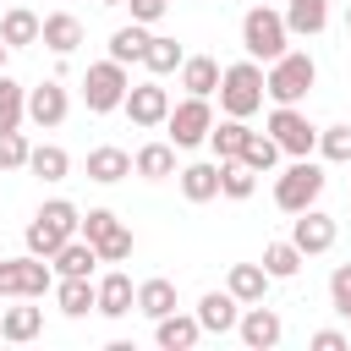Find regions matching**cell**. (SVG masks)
Masks as SVG:
<instances>
[{
    "instance_id": "cell-41",
    "label": "cell",
    "mask_w": 351,
    "mask_h": 351,
    "mask_svg": "<svg viewBox=\"0 0 351 351\" xmlns=\"http://www.w3.org/2000/svg\"><path fill=\"white\" fill-rule=\"evenodd\" d=\"M126 5H132V22H143V27L159 22V16L170 11V0H126Z\"/></svg>"
},
{
    "instance_id": "cell-37",
    "label": "cell",
    "mask_w": 351,
    "mask_h": 351,
    "mask_svg": "<svg viewBox=\"0 0 351 351\" xmlns=\"http://www.w3.org/2000/svg\"><path fill=\"white\" fill-rule=\"evenodd\" d=\"M27 154H33V143L22 137V126L0 132V170H27Z\"/></svg>"
},
{
    "instance_id": "cell-16",
    "label": "cell",
    "mask_w": 351,
    "mask_h": 351,
    "mask_svg": "<svg viewBox=\"0 0 351 351\" xmlns=\"http://www.w3.org/2000/svg\"><path fill=\"white\" fill-rule=\"evenodd\" d=\"M176 181H181V197H186V203H214V197H219V159H214V165L197 159V165L176 170Z\"/></svg>"
},
{
    "instance_id": "cell-22",
    "label": "cell",
    "mask_w": 351,
    "mask_h": 351,
    "mask_svg": "<svg viewBox=\"0 0 351 351\" xmlns=\"http://www.w3.org/2000/svg\"><path fill=\"white\" fill-rule=\"evenodd\" d=\"M285 27L296 38H313L329 27V0H285Z\"/></svg>"
},
{
    "instance_id": "cell-9",
    "label": "cell",
    "mask_w": 351,
    "mask_h": 351,
    "mask_svg": "<svg viewBox=\"0 0 351 351\" xmlns=\"http://www.w3.org/2000/svg\"><path fill=\"white\" fill-rule=\"evenodd\" d=\"M165 126H170V143H176V148H197V143H208V132H214V110H208L203 93H186L181 104H170Z\"/></svg>"
},
{
    "instance_id": "cell-25",
    "label": "cell",
    "mask_w": 351,
    "mask_h": 351,
    "mask_svg": "<svg viewBox=\"0 0 351 351\" xmlns=\"http://www.w3.org/2000/svg\"><path fill=\"white\" fill-rule=\"evenodd\" d=\"M219 77H225V71H219V60H208V55H186V60H181V88H186V93H203V99H208V93H219Z\"/></svg>"
},
{
    "instance_id": "cell-12",
    "label": "cell",
    "mask_w": 351,
    "mask_h": 351,
    "mask_svg": "<svg viewBox=\"0 0 351 351\" xmlns=\"http://www.w3.org/2000/svg\"><path fill=\"white\" fill-rule=\"evenodd\" d=\"M236 335H241V346H247V351H269V346H280V335H285V324H280V313H274V307H263V302H252V307L241 313V324H236Z\"/></svg>"
},
{
    "instance_id": "cell-18",
    "label": "cell",
    "mask_w": 351,
    "mask_h": 351,
    "mask_svg": "<svg viewBox=\"0 0 351 351\" xmlns=\"http://www.w3.org/2000/svg\"><path fill=\"white\" fill-rule=\"evenodd\" d=\"M132 307H137V285H132L121 269L99 274V313H104V318H126Z\"/></svg>"
},
{
    "instance_id": "cell-45",
    "label": "cell",
    "mask_w": 351,
    "mask_h": 351,
    "mask_svg": "<svg viewBox=\"0 0 351 351\" xmlns=\"http://www.w3.org/2000/svg\"><path fill=\"white\" fill-rule=\"evenodd\" d=\"M346 33H351V5H346Z\"/></svg>"
},
{
    "instance_id": "cell-35",
    "label": "cell",
    "mask_w": 351,
    "mask_h": 351,
    "mask_svg": "<svg viewBox=\"0 0 351 351\" xmlns=\"http://www.w3.org/2000/svg\"><path fill=\"white\" fill-rule=\"evenodd\" d=\"M241 159L263 176V170H274V165H280V143H274L269 132H252V137H247V148H241Z\"/></svg>"
},
{
    "instance_id": "cell-33",
    "label": "cell",
    "mask_w": 351,
    "mask_h": 351,
    "mask_svg": "<svg viewBox=\"0 0 351 351\" xmlns=\"http://www.w3.org/2000/svg\"><path fill=\"white\" fill-rule=\"evenodd\" d=\"M181 60H186V49H181L176 38H165V33H154V38H148V55H143V66H148L154 77H170V71H181Z\"/></svg>"
},
{
    "instance_id": "cell-19",
    "label": "cell",
    "mask_w": 351,
    "mask_h": 351,
    "mask_svg": "<svg viewBox=\"0 0 351 351\" xmlns=\"http://www.w3.org/2000/svg\"><path fill=\"white\" fill-rule=\"evenodd\" d=\"M0 38H5L11 49H27V44L44 38V16H33L27 5H11V11L0 16Z\"/></svg>"
},
{
    "instance_id": "cell-42",
    "label": "cell",
    "mask_w": 351,
    "mask_h": 351,
    "mask_svg": "<svg viewBox=\"0 0 351 351\" xmlns=\"http://www.w3.org/2000/svg\"><path fill=\"white\" fill-rule=\"evenodd\" d=\"M307 346H313V351H346V335H340V329H318Z\"/></svg>"
},
{
    "instance_id": "cell-36",
    "label": "cell",
    "mask_w": 351,
    "mask_h": 351,
    "mask_svg": "<svg viewBox=\"0 0 351 351\" xmlns=\"http://www.w3.org/2000/svg\"><path fill=\"white\" fill-rule=\"evenodd\" d=\"M115 230H121V214H115V208H88L77 236H88V241L99 247V241H104V236H115Z\"/></svg>"
},
{
    "instance_id": "cell-5",
    "label": "cell",
    "mask_w": 351,
    "mask_h": 351,
    "mask_svg": "<svg viewBox=\"0 0 351 351\" xmlns=\"http://www.w3.org/2000/svg\"><path fill=\"white\" fill-rule=\"evenodd\" d=\"M55 291V263L38 258V252H22V258H0V296L11 302H33Z\"/></svg>"
},
{
    "instance_id": "cell-27",
    "label": "cell",
    "mask_w": 351,
    "mask_h": 351,
    "mask_svg": "<svg viewBox=\"0 0 351 351\" xmlns=\"http://www.w3.org/2000/svg\"><path fill=\"white\" fill-rule=\"evenodd\" d=\"M27 170H33L38 181H66V176H71V154H66L60 143H38V148L27 154Z\"/></svg>"
},
{
    "instance_id": "cell-21",
    "label": "cell",
    "mask_w": 351,
    "mask_h": 351,
    "mask_svg": "<svg viewBox=\"0 0 351 351\" xmlns=\"http://www.w3.org/2000/svg\"><path fill=\"white\" fill-rule=\"evenodd\" d=\"M38 335H44V307H5V313H0V340L27 346V340H38Z\"/></svg>"
},
{
    "instance_id": "cell-38",
    "label": "cell",
    "mask_w": 351,
    "mask_h": 351,
    "mask_svg": "<svg viewBox=\"0 0 351 351\" xmlns=\"http://www.w3.org/2000/svg\"><path fill=\"white\" fill-rule=\"evenodd\" d=\"M318 154L335 159V165H346L351 159V126H324L318 132Z\"/></svg>"
},
{
    "instance_id": "cell-28",
    "label": "cell",
    "mask_w": 351,
    "mask_h": 351,
    "mask_svg": "<svg viewBox=\"0 0 351 351\" xmlns=\"http://www.w3.org/2000/svg\"><path fill=\"white\" fill-rule=\"evenodd\" d=\"M258 192V170L247 159H219V197H252Z\"/></svg>"
},
{
    "instance_id": "cell-7",
    "label": "cell",
    "mask_w": 351,
    "mask_h": 351,
    "mask_svg": "<svg viewBox=\"0 0 351 351\" xmlns=\"http://www.w3.org/2000/svg\"><path fill=\"white\" fill-rule=\"evenodd\" d=\"M126 88H132V77H126L121 60H99V66H88V77H82V99H88L93 115L121 110V104H126Z\"/></svg>"
},
{
    "instance_id": "cell-31",
    "label": "cell",
    "mask_w": 351,
    "mask_h": 351,
    "mask_svg": "<svg viewBox=\"0 0 351 351\" xmlns=\"http://www.w3.org/2000/svg\"><path fill=\"white\" fill-rule=\"evenodd\" d=\"M148 38H154V33H148L143 22H132V27H115V33H110V60H121V66L143 60V55H148Z\"/></svg>"
},
{
    "instance_id": "cell-40",
    "label": "cell",
    "mask_w": 351,
    "mask_h": 351,
    "mask_svg": "<svg viewBox=\"0 0 351 351\" xmlns=\"http://www.w3.org/2000/svg\"><path fill=\"white\" fill-rule=\"evenodd\" d=\"M126 258H132V230L121 225L115 236H104V241H99V263H126Z\"/></svg>"
},
{
    "instance_id": "cell-8",
    "label": "cell",
    "mask_w": 351,
    "mask_h": 351,
    "mask_svg": "<svg viewBox=\"0 0 351 351\" xmlns=\"http://www.w3.org/2000/svg\"><path fill=\"white\" fill-rule=\"evenodd\" d=\"M274 143H280V154H291V159H307L313 148H318V126L296 110V104H274L269 110V126H263Z\"/></svg>"
},
{
    "instance_id": "cell-30",
    "label": "cell",
    "mask_w": 351,
    "mask_h": 351,
    "mask_svg": "<svg viewBox=\"0 0 351 351\" xmlns=\"http://www.w3.org/2000/svg\"><path fill=\"white\" fill-rule=\"evenodd\" d=\"M137 313H143V318H165V313H176V285H170L165 274L143 280V285H137Z\"/></svg>"
},
{
    "instance_id": "cell-34",
    "label": "cell",
    "mask_w": 351,
    "mask_h": 351,
    "mask_svg": "<svg viewBox=\"0 0 351 351\" xmlns=\"http://www.w3.org/2000/svg\"><path fill=\"white\" fill-rule=\"evenodd\" d=\"M263 269H269L274 280H291V274L302 269V247H296V241H269V247H263Z\"/></svg>"
},
{
    "instance_id": "cell-2",
    "label": "cell",
    "mask_w": 351,
    "mask_h": 351,
    "mask_svg": "<svg viewBox=\"0 0 351 351\" xmlns=\"http://www.w3.org/2000/svg\"><path fill=\"white\" fill-rule=\"evenodd\" d=\"M313 82H318V66H313L307 49H285V55L269 60V71H263V93H269L274 104H302V99L313 93Z\"/></svg>"
},
{
    "instance_id": "cell-26",
    "label": "cell",
    "mask_w": 351,
    "mask_h": 351,
    "mask_svg": "<svg viewBox=\"0 0 351 351\" xmlns=\"http://www.w3.org/2000/svg\"><path fill=\"white\" fill-rule=\"evenodd\" d=\"M247 137H252V126H247L241 115H225V121H214V132H208V143H214L219 159H241Z\"/></svg>"
},
{
    "instance_id": "cell-10",
    "label": "cell",
    "mask_w": 351,
    "mask_h": 351,
    "mask_svg": "<svg viewBox=\"0 0 351 351\" xmlns=\"http://www.w3.org/2000/svg\"><path fill=\"white\" fill-rule=\"evenodd\" d=\"M121 110H126L132 126H165V115H170V93H165L159 82H132Z\"/></svg>"
},
{
    "instance_id": "cell-4",
    "label": "cell",
    "mask_w": 351,
    "mask_h": 351,
    "mask_svg": "<svg viewBox=\"0 0 351 351\" xmlns=\"http://www.w3.org/2000/svg\"><path fill=\"white\" fill-rule=\"evenodd\" d=\"M219 110L225 115H258L263 110V66L247 55V60H236V66H225V77H219Z\"/></svg>"
},
{
    "instance_id": "cell-13",
    "label": "cell",
    "mask_w": 351,
    "mask_h": 351,
    "mask_svg": "<svg viewBox=\"0 0 351 351\" xmlns=\"http://www.w3.org/2000/svg\"><path fill=\"white\" fill-rule=\"evenodd\" d=\"M66 110H71V99H66V88L49 77V82H38V88H27V121L33 126H60L66 121Z\"/></svg>"
},
{
    "instance_id": "cell-1",
    "label": "cell",
    "mask_w": 351,
    "mask_h": 351,
    "mask_svg": "<svg viewBox=\"0 0 351 351\" xmlns=\"http://www.w3.org/2000/svg\"><path fill=\"white\" fill-rule=\"evenodd\" d=\"M77 230H82V208H77V203H66V197H49V203L27 219V252L55 258Z\"/></svg>"
},
{
    "instance_id": "cell-6",
    "label": "cell",
    "mask_w": 351,
    "mask_h": 351,
    "mask_svg": "<svg viewBox=\"0 0 351 351\" xmlns=\"http://www.w3.org/2000/svg\"><path fill=\"white\" fill-rule=\"evenodd\" d=\"M324 170L313 165V159H296V165H285V176L274 181V203L285 208V214H302V208H313L318 197H324Z\"/></svg>"
},
{
    "instance_id": "cell-20",
    "label": "cell",
    "mask_w": 351,
    "mask_h": 351,
    "mask_svg": "<svg viewBox=\"0 0 351 351\" xmlns=\"http://www.w3.org/2000/svg\"><path fill=\"white\" fill-rule=\"evenodd\" d=\"M132 170H137L143 181H170V176H176V143H143V148L132 154Z\"/></svg>"
},
{
    "instance_id": "cell-17",
    "label": "cell",
    "mask_w": 351,
    "mask_h": 351,
    "mask_svg": "<svg viewBox=\"0 0 351 351\" xmlns=\"http://www.w3.org/2000/svg\"><path fill=\"white\" fill-rule=\"evenodd\" d=\"M274 285V274L263 269V263H230V280H225V291L241 302V307H252V302H263V291Z\"/></svg>"
},
{
    "instance_id": "cell-14",
    "label": "cell",
    "mask_w": 351,
    "mask_h": 351,
    "mask_svg": "<svg viewBox=\"0 0 351 351\" xmlns=\"http://www.w3.org/2000/svg\"><path fill=\"white\" fill-rule=\"evenodd\" d=\"M197 324H203V335H230V329L241 324V302H236L230 291H203Z\"/></svg>"
},
{
    "instance_id": "cell-29",
    "label": "cell",
    "mask_w": 351,
    "mask_h": 351,
    "mask_svg": "<svg viewBox=\"0 0 351 351\" xmlns=\"http://www.w3.org/2000/svg\"><path fill=\"white\" fill-rule=\"evenodd\" d=\"M49 263H55V274H93V263H99V247H93L88 236H71V241H66V247H60Z\"/></svg>"
},
{
    "instance_id": "cell-15",
    "label": "cell",
    "mask_w": 351,
    "mask_h": 351,
    "mask_svg": "<svg viewBox=\"0 0 351 351\" xmlns=\"http://www.w3.org/2000/svg\"><path fill=\"white\" fill-rule=\"evenodd\" d=\"M154 340L165 351H192L203 340V324H197V313H165V318H154Z\"/></svg>"
},
{
    "instance_id": "cell-11",
    "label": "cell",
    "mask_w": 351,
    "mask_h": 351,
    "mask_svg": "<svg viewBox=\"0 0 351 351\" xmlns=\"http://www.w3.org/2000/svg\"><path fill=\"white\" fill-rule=\"evenodd\" d=\"M335 236H340V225H335L324 208H302V214H296V225H291V241L302 247V258L329 252V247H335Z\"/></svg>"
},
{
    "instance_id": "cell-39",
    "label": "cell",
    "mask_w": 351,
    "mask_h": 351,
    "mask_svg": "<svg viewBox=\"0 0 351 351\" xmlns=\"http://www.w3.org/2000/svg\"><path fill=\"white\" fill-rule=\"evenodd\" d=\"M329 307H335L340 318H351V263H340V269L329 274Z\"/></svg>"
},
{
    "instance_id": "cell-44",
    "label": "cell",
    "mask_w": 351,
    "mask_h": 351,
    "mask_svg": "<svg viewBox=\"0 0 351 351\" xmlns=\"http://www.w3.org/2000/svg\"><path fill=\"white\" fill-rule=\"evenodd\" d=\"M99 5H126V0H99Z\"/></svg>"
},
{
    "instance_id": "cell-3",
    "label": "cell",
    "mask_w": 351,
    "mask_h": 351,
    "mask_svg": "<svg viewBox=\"0 0 351 351\" xmlns=\"http://www.w3.org/2000/svg\"><path fill=\"white\" fill-rule=\"evenodd\" d=\"M241 49L252 55V60H280L285 49H291V27H285V11H274V5H252L247 16H241Z\"/></svg>"
},
{
    "instance_id": "cell-24",
    "label": "cell",
    "mask_w": 351,
    "mask_h": 351,
    "mask_svg": "<svg viewBox=\"0 0 351 351\" xmlns=\"http://www.w3.org/2000/svg\"><path fill=\"white\" fill-rule=\"evenodd\" d=\"M126 176H132V154H126V148H93V154H88V181L115 186V181H126Z\"/></svg>"
},
{
    "instance_id": "cell-43",
    "label": "cell",
    "mask_w": 351,
    "mask_h": 351,
    "mask_svg": "<svg viewBox=\"0 0 351 351\" xmlns=\"http://www.w3.org/2000/svg\"><path fill=\"white\" fill-rule=\"evenodd\" d=\"M5 49H11V44H5V38H0V71H5Z\"/></svg>"
},
{
    "instance_id": "cell-32",
    "label": "cell",
    "mask_w": 351,
    "mask_h": 351,
    "mask_svg": "<svg viewBox=\"0 0 351 351\" xmlns=\"http://www.w3.org/2000/svg\"><path fill=\"white\" fill-rule=\"evenodd\" d=\"M27 121V88L0 71V132H16Z\"/></svg>"
},
{
    "instance_id": "cell-23",
    "label": "cell",
    "mask_w": 351,
    "mask_h": 351,
    "mask_svg": "<svg viewBox=\"0 0 351 351\" xmlns=\"http://www.w3.org/2000/svg\"><path fill=\"white\" fill-rule=\"evenodd\" d=\"M44 49H55V55H71L77 44H82V22L71 16V11H49L44 16V38H38Z\"/></svg>"
}]
</instances>
